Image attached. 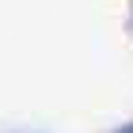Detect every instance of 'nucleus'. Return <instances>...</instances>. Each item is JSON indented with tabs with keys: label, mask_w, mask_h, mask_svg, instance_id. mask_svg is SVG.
Returning a JSON list of instances; mask_svg holds the SVG:
<instances>
[{
	"label": "nucleus",
	"mask_w": 133,
	"mask_h": 133,
	"mask_svg": "<svg viewBox=\"0 0 133 133\" xmlns=\"http://www.w3.org/2000/svg\"><path fill=\"white\" fill-rule=\"evenodd\" d=\"M118 133H129V125H125V129H118Z\"/></svg>",
	"instance_id": "nucleus-1"
}]
</instances>
